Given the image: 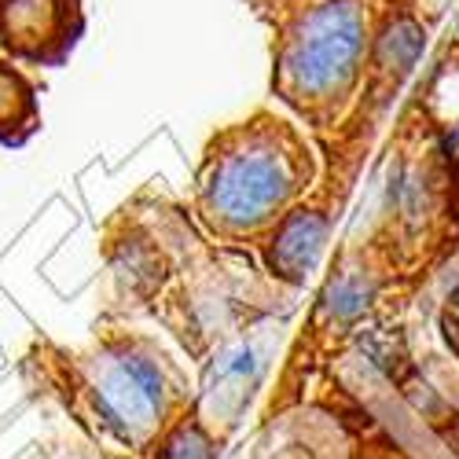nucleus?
Returning <instances> with one entry per match:
<instances>
[{
    "label": "nucleus",
    "mask_w": 459,
    "mask_h": 459,
    "mask_svg": "<svg viewBox=\"0 0 459 459\" xmlns=\"http://www.w3.org/2000/svg\"><path fill=\"white\" fill-rule=\"evenodd\" d=\"M360 48V19L346 4H331L305 26L301 41L290 52V74L301 89H331L346 78Z\"/></svg>",
    "instance_id": "1"
},
{
    "label": "nucleus",
    "mask_w": 459,
    "mask_h": 459,
    "mask_svg": "<svg viewBox=\"0 0 459 459\" xmlns=\"http://www.w3.org/2000/svg\"><path fill=\"white\" fill-rule=\"evenodd\" d=\"M287 166L276 151L254 147L228 159L213 180V210L228 221H257L287 195Z\"/></svg>",
    "instance_id": "2"
},
{
    "label": "nucleus",
    "mask_w": 459,
    "mask_h": 459,
    "mask_svg": "<svg viewBox=\"0 0 459 459\" xmlns=\"http://www.w3.org/2000/svg\"><path fill=\"white\" fill-rule=\"evenodd\" d=\"M96 401L110 423L122 427V434H140L159 411V375L140 357H118L114 364H103L96 378Z\"/></svg>",
    "instance_id": "3"
},
{
    "label": "nucleus",
    "mask_w": 459,
    "mask_h": 459,
    "mask_svg": "<svg viewBox=\"0 0 459 459\" xmlns=\"http://www.w3.org/2000/svg\"><path fill=\"white\" fill-rule=\"evenodd\" d=\"M320 239H324V224L320 221H294L287 224V232L276 247V257L287 264V276H301L320 254Z\"/></svg>",
    "instance_id": "4"
}]
</instances>
